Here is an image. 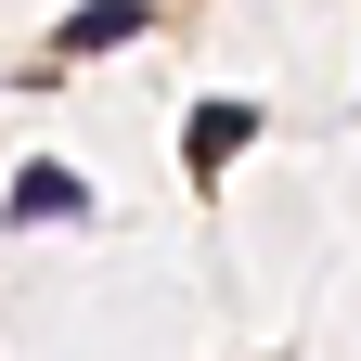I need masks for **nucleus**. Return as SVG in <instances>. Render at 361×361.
<instances>
[{"mask_svg": "<svg viewBox=\"0 0 361 361\" xmlns=\"http://www.w3.org/2000/svg\"><path fill=\"white\" fill-rule=\"evenodd\" d=\"M245 142H258V104H194V129H180V168H194V180H219Z\"/></svg>", "mask_w": 361, "mask_h": 361, "instance_id": "1", "label": "nucleus"}, {"mask_svg": "<svg viewBox=\"0 0 361 361\" xmlns=\"http://www.w3.org/2000/svg\"><path fill=\"white\" fill-rule=\"evenodd\" d=\"M142 13L155 0H78V13L52 26V52H116V39H142Z\"/></svg>", "mask_w": 361, "mask_h": 361, "instance_id": "2", "label": "nucleus"}, {"mask_svg": "<svg viewBox=\"0 0 361 361\" xmlns=\"http://www.w3.org/2000/svg\"><path fill=\"white\" fill-rule=\"evenodd\" d=\"M78 207H90L78 168H26V180H13V233H52V219H78Z\"/></svg>", "mask_w": 361, "mask_h": 361, "instance_id": "3", "label": "nucleus"}]
</instances>
